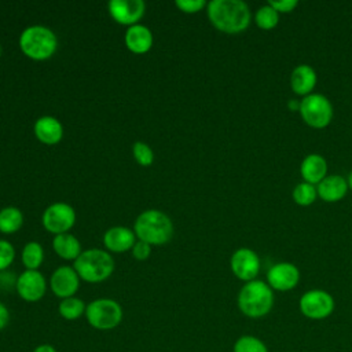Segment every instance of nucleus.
I'll use <instances>...</instances> for the list:
<instances>
[{
    "label": "nucleus",
    "mask_w": 352,
    "mask_h": 352,
    "mask_svg": "<svg viewBox=\"0 0 352 352\" xmlns=\"http://www.w3.org/2000/svg\"><path fill=\"white\" fill-rule=\"evenodd\" d=\"M23 224V214L15 206H6L0 210V232L14 234Z\"/></svg>",
    "instance_id": "obj_22"
},
{
    "label": "nucleus",
    "mask_w": 352,
    "mask_h": 352,
    "mask_svg": "<svg viewBox=\"0 0 352 352\" xmlns=\"http://www.w3.org/2000/svg\"><path fill=\"white\" fill-rule=\"evenodd\" d=\"M1 54H3V47L0 45V56H1Z\"/></svg>",
    "instance_id": "obj_38"
},
{
    "label": "nucleus",
    "mask_w": 352,
    "mask_h": 352,
    "mask_svg": "<svg viewBox=\"0 0 352 352\" xmlns=\"http://www.w3.org/2000/svg\"><path fill=\"white\" fill-rule=\"evenodd\" d=\"M136 242V235L133 230L128 227L117 226L109 228L103 235V243L107 250L114 253H122L133 248Z\"/></svg>",
    "instance_id": "obj_15"
},
{
    "label": "nucleus",
    "mask_w": 352,
    "mask_h": 352,
    "mask_svg": "<svg viewBox=\"0 0 352 352\" xmlns=\"http://www.w3.org/2000/svg\"><path fill=\"white\" fill-rule=\"evenodd\" d=\"M80 286V276L73 267L62 265L56 268L50 279V287L52 293L59 298L73 297Z\"/></svg>",
    "instance_id": "obj_12"
},
{
    "label": "nucleus",
    "mask_w": 352,
    "mask_h": 352,
    "mask_svg": "<svg viewBox=\"0 0 352 352\" xmlns=\"http://www.w3.org/2000/svg\"><path fill=\"white\" fill-rule=\"evenodd\" d=\"M300 309L309 319H324L333 312L334 300L327 292L314 289L301 296Z\"/></svg>",
    "instance_id": "obj_9"
},
{
    "label": "nucleus",
    "mask_w": 352,
    "mask_h": 352,
    "mask_svg": "<svg viewBox=\"0 0 352 352\" xmlns=\"http://www.w3.org/2000/svg\"><path fill=\"white\" fill-rule=\"evenodd\" d=\"M151 253V246L143 241H138L135 242L133 248H132V256L136 260H146Z\"/></svg>",
    "instance_id": "obj_32"
},
{
    "label": "nucleus",
    "mask_w": 352,
    "mask_h": 352,
    "mask_svg": "<svg viewBox=\"0 0 352 352\" xmlns=\"http://www.w3.org/2000/svg\"><path fill=\"white\" fill-rule=\"evenodd\" d=\"M33 352H56V349L51 344H40L33 349Z\"/></svg>",
    "instance_id": "obj_35"
},
{
    "label": "nucleus",
    "mask_w": 352,
    "mask_h": 352,
    "mask_svg": "<svg viewBox=\"0 0 352 352\" xmlns=\"http://www.w3.org/2000/svg\"><path fill=\"white\" fill-rule=\"evenodd\" d=\"M300 113L308 125L323 128L331 121L333 107L324 95L309 94L300 102Z\"/></svg>",
    "instance_id": "obj_7"
},
{
    "label": "nucleus",
    "mask_w": 352,
    "mask_h": 352,
    "mask_svg": "<svg viewBox=\"0 0 352 352\" xmlns=\"http://www.w3.org/2000/svg\"><path fill=\"white\" fill-rule=\"evenodd\" d=\"M16 282H18V276L15 272L10 270L0 271V290H4V292L16 290Z\"/></svg>",
    "instance_id": "obj_30"
},
{
    "label": "nucleus",
    "mask_w": 352,
    "mask_h": 352,
    "mask_svg": "<svg viewBox=\"0 0 352 352\" xmlns=\"http://www.w3.org/2000/svg\"><path fill=\"white\" fill-rule=\"evenodd\" d=\"M206 8L212 25L224 33H239L250 23L252 15L245 1L212 0Z\"/></svg>",
    "instance_id": "obj_1"
},
{
    "label": "nucleus",
    "mask_w": 352,
    "mask_h": 352,
    "mask_svg": "<svg viewBox=\"0 0 352 352\" xmlns=\"http://www.w3.org/2000/svg\"><path fill=\"white\" fill-rule=\"evenodd\" d=\"M85 309H87L85 302L81 298L74 296L60 300L58 305L59 315L66 320H76L81 318L82 315H85Z\"/></svg>",
    "instance_id": "obj_23"
},
{
    "label": "nucleus",
    "mask_w": 352,
    "mask_h": 352,
    "mask_svg": "<svg viewBox=\"0 0 352 352\" xmlns=\"http://www.w3.org/2000/svg\"><path fill=\"white\" fill-rule=\"evenodd\" d=\"M231 270L236 278L250 282L258 274L260 258L252 249L241 248L231 256Z\"/></svg>",
    "instance_id": "obj_13"
},
{
    "label": "nucleus",
    "mask_w": 352,
    "mask_h": 352,
    "mask_svg": "<svg viewBox=\"0 0 352 352\" xmlns=\"http://www.w3.org/2000/svg\"><path fill=\"white\" fill-rule=\"evenodd\" d=\"M232 352H268V349L260 338L254 336H242L235 341Z\"/></svg>",
    "instance_id": "obj_26"
},
{
    "label": "nucleus",
    "mask_w": 352,
    "mask_h": 352,
    "mask_svg": "<svg viewBox=\"0 0 352 352\" xmlns=\"http://www.w3.org/2000/svg\"><path fill=\"white\" fill-rule=\"evenodd\" d=\"M125 45L133 54H144L153 47L151 30L144 25H133L126 29Z\"/></svg>",
    "instance_id": "obj_17"
},
{
    "label": "nucleus",
    "mask_w": 352,
    "mask_h": 352,
    "mask_svg": "<svg viewBox=\"0 0 352 352\" xmlns=\"http://www.w3.org/2000/svg\"><path fill=\"white\" fill-rule=\"evenodd\" d=\"M52 248L55 253L63 260H76L81 254V243L72 234L55 235L52 241Z\"/></svg>",
    "instance_id": "obj_21"
},
{
    "label": "nucleus",
    "mask_w": 352,
    "mask_h": 352,
    "mask_svg": "<svg viewBox=\"0 0 352 352\" xmlns=\"http://www.w3.org/2000/svg\"><path fill=\"white\" fill-rule=\"evenodd\" d=\"M301 175L307 183H319L326 177L327 164L326 160L319 154H308L301 162Z\"/></svg>",
    "instance_id": "obj_20"
},
{
    "label": "nucleus",
    "mask_w": 352,
    "mask_h": 352,
    "mask_svg": "<svg viewBox=\"0 0 352 352\" xmlns=\"http://www.w3.org/2000/svg\"><path fill=\"white\" fill-rule=\"evenodd\" d=\"M267 279L271 289L286 292L298 283L300 271L292 263H278L270 268Z\"/></svg>",
    "instance_id": "obj_14"
},
{
    "label": "nucleus",
    "mask_w": 352,
    "mask_h": 352,
    "mask_svg": "<svg viewBox=\"0 0 352 352\" xmlns=\"http://www.w3.org/2000/svg\"><path fill=\"white\" fill-rule=\"evenodd\" d=\"M318 195V190L314 184L302 182L298 183L294 190H293V199L298 204V205H309L316 199Z\"/></svg>",
    "instance_id": "obj_27"
},
{
    "label": "nucleus",
    "mask_w": 352,
    "mask_h": 352,
    "mask_svg": "<svg viewBox=\"0 0 352 352\" xmlns=\"http://www.w3.org/2000/svg\"><path fill=\"white\" fill-rule=\"evenodd\" d=\"M348 186L352 188V170H351V173L348 176Z\"/></svg>",
    "instance_id": "obj_37"
},
{
    "label": "nucleus",
    "mask_w": 352,
    "mask_h": 352,
    "mask_svg": "<svg viewBox=\"0 0 352 352\" xmlns=\"http://www.w3.org/2000/svg\"><path fill=\"white\" fill-rule=\"evenodd\" d=\"M254 21L261 29H272L279 21V12L271 4H265L256 11Z\"/></svg>",
    "instance_id": "obj_25"
},
{
    "label": "nucleus",
    "mask_w": 352,
    "mask_h": 352,
    "mask_svg": "<svg viewBox=\"0 0 352 352\" xmlns=\"http://www.w3.org/2000/svg\"><path fill=\"white\" fill-rule=\"evenodd\" d=\"M114 260L110 253L102 249H87L74 260L73 268L80 279L88 283H99L106 280L114 271Z\"/></svg>",
    "instance_id": "obj_3"
},
{
    "label": "nucleus",
    "mask_w": 352,
    "mask_h": 352,
    "mask_svg": "<svg viewBox=\"0 0 352 352\" xmlns=\"http://www.w3.org/2000/svg\"><path fill=\"white\" fill-rule=\"evenodd\" d=\"M10 322V312H8V308L0 302V331L8 324Z\"/></svg>",
    "instance_id": "obj_34"
},
{
    "label": "nucleus",
    "mask_w": 352,
    "mask_h": 352,
    "mask_svg": "<svg viewBox=\"0 0 352 352\" xmlns=\"http://www.w3.org/2000/svg\"><path fill=\"white\" fill-rule=\"evenodd\" d=\"M268 4H271L278 12H290L296 6V0H271Z\"/></svg>",
    "instance_id": "obj_33"
},
{
    "label": "nucleus",
    "mask_w": 352,
    "mask_h": 352,
    "mask_svg": "<svg viewBox=\"0 0 352 352\" xmlns=\"http://www.w3.org/2000/svg\"><path fill=\"white\" fill-rule=\"evenodd\" d=\"M47 282L38 270H25L18 275L16 293L22 300L28 302H36L44 297Z\"/></svg>",
    "instance_id": "obj_10"
},
{
    "label": "nucleus",
    "mask_w": 352,
    "mask_h": 352,
    "mask_svg": "<svg viewBox=\"0 0 352 352\" xmlns=\"http://www.w3.org/2000/svg\"><path fill=\"white\" fill-rule=\"evenodd\" d=\"M206 6L205 0H176V7L186 12V14H194L201 11Z\"/></svg>",
    "instance_id": "obj_31"
},
{
    "label": "nucleus",
    "mask_w": 352,
    "mask_h": 352,
    "mask_svg": "<svg viewBox=\"0 0 352 352\" xmlns=\"http://www.w3.org/2000/svg\"><path fill=\"white\" fill-rule=\"evenodd\" d=\"M33 132L41 143L52 146L60 142L63 136V126L58 118L52 116H43L36 120Z\"/></svg>",
    "instance_id": "obj_16"
},
{
    "label": "nucleus",
    "mask_w": 352,
    "mask_h": 352,
    "mask_svg": "<svg viewBox=\"0 0 352 352\" xmlns=\"http://www.w3.org/2000/svg\"><path fill=\"white\" fill-rule=\"evenodd\" d=\"M76 223V212L66 202H55L43 213L44 228L55 235L66 234Z\"/></svg>",
    "instance_id": "obj_8"
},
{
    "label": "nucleus",
    "mask_w": 352,
    "mask_h": 352,
    "mask_svg": "<svg viewBox=\"0 0 352 352\" xmlns=\"http://www.w3.org/2000/svg\"><path fill=\"white\" fill-rule=\"evenodd\" d=\"M316 190L322 199L327 202H334L345 195L348 190V183L340 175H330L319 182Z\"/></svg>",
    "instance_id": "obj_18"
},
{
    "label": "nucleus",
    "mask_w": 352,
    "mask_h": 352,
    "mask_svg": "<svg viewBox=\"0 0 352 352\" xmlns=\"http://www.w3.org/2000/svg\"><path fill=\"white\" fill-rule=\"evenodd\" d=\"M146 4L143 0H111L109 1V12L111 18L125 26L138 25L144 15Z\"/></svg>",
    "instance_id": "obj_11"
},
{
    "label": "nucleus",
    "mask_w": 352,
    "mask_h": 352,
    "mask_svg": "<svg viewBox=\"0 0 352 352\" xmlns=\"http://www.w3.org/2000/svg\"><path fill=\"white\" fill-rule=\"evenodd\" d=\"M274 305L272 289L263 280H250L239 290L238 308L249 318L267 315Z\"/></svg>",
    "instance_id": "obj_5"
},
{
    "label": "nucleus",
    "mask_w": 352,
    "mask_h": 352,
    "mask_svg": "<svg viewBox=\"0 0 352 352\" xmlns=\"http://www.w3.org/2000/svg\"><path fill=\"white\" fill-rule=\"evenodd\" d=\"M132 153L136 162L142 166H150L154 161L153 150L143 142H135L132 147Z\"/></svg>",
    "instance_id": "obj_28"
},
{
    "label": "nucleus",
    "mask_w": 352,
    "mask_h": 352,
    "mask_svg": "<svg viewBox=\"0 0 352 352\" xmlns=\"http://www.w3.org/2000/svg\"><path fill=\"white\" fill-rule=\"evenodd\" d=\"M287 106H289V109L290 110H300V103L296 100V99H290L289 100V103H287Z\"/></svg>",
    "instance_id": "obj_36"
},
{
    "label": "nucleus",
    "mask_w": 352,
    "mask_h": 352,
    "mask_svg": "<svg viewBox=\"0 0 352 352\" xmlns=\"http://www.w3.org/2000/svg\"><path fill=\"white\" fill-rule=\"evenodd\" d=\"M133 232L139 241L151 245H165L173 235V223L168 214L157 209L144 210L133 224Z\"/></svg>",
    "instance_id": "obj_2"
},
{
    "label": "nucleus",
    "mask_w": 352,
    "mask_h": 352,
    "mask_svg": "<svg viewBox=\"0 0 352 352\" xmlns=\"http://www.w3.org/2000/svg\"><path fill=\"white\" fill-rule=\"evenodd\" d=\"M15 258V249L14 246L4 239H0V271L8 270Z\"/></svg>",
    "instance_id": "obj_29"
},
{
    "label": "nucleus",
    "mask_w": 352,
    "mask_h": 352,
    "mask_svg": "<svg viewBox=\"0 0 352 352\" xmlns=\"http://www.w3.org/2000/svg\"><path fill=\"white\" fill-rule=\"evenodd\" d=\"M290 84L296 94L309 95L316 84V73L309 65H298L292 72Z\"/></svg>",
    "instance_id": "obj_19"
},
{
    "label": "nucleus",
    "mask_w": 352,
    "mask_h": 352,
    "mask_svg": "<svg viewBox=\"0 0 352 352\" xmlns=\"http://www.w3.org/2000/svg\"><path fill=\"white\" fill-rule=\"evenodd\" d=\"M21 257H22V264L25 265L26 270H38V267L43 264V260H44L43 246L36 241L28 242L23 246Z\"/></svg>",
    "instance_id": "obj_24"
},
{
    "label": "nucleus",
    "mask_w": 352,
    "mask_h": 352,
    "mask_svg": "<svg viewBox=\"0 0 352 352\" xmlns=\"http://www.w3.org/2000/svg\"><path fill=\"white\" fill-rule=\"evenodd\" d=\"M19 47L28 58L33 60H45L55 54L58 38L50 28L33 25L21 33Z\"/></svg>",
    "instance_id": "obj_4"
},
{
    "label": "nucleus",
    "mask_w": 352,
    "mask_h": 352,
    "mask_svg": "<svg viewBox=\"0 0 352 352\" xmlns=\"http://www.w3.org/2000/svg\"><path fill=\"white\" fill-rule=\"evenodd\" d=\"M85 318L96 330H111L121 323L122 308L116 300L96 298L87 305Z\"/></svg>",
    "instance_id": "obj_6"
}]
</instances>
